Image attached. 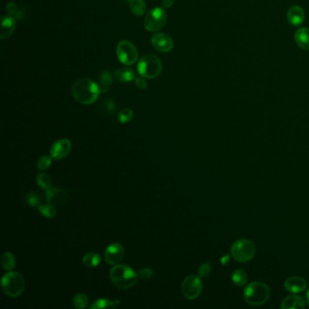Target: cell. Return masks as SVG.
Listing matches in <instances>:
<instances>
[{"label": "cell", "instance_id": "cell-11", "mask_svg": "<svg viewBox=\"0 0 309 309\" xmlns=\"http://www.w3.org/2000/svg\"><path fill=\"white\" fill-rule=\"evenodd\" d=\"M151 44L157 51L162 53L172 51L174 46V42L172 40V37L169 34L164 33H158L153 35L151 39Z\"/></svg>", "mask_w": 309, "mask_h": 309}, {"label": "cell", "instance_id": "cell-13", "mask_svg": "<svg viewBox=\"0 0 309 309\" xmlns=\"http://www.w3.org/2000/svg\"><path fill=\"white\" fill-rule=\"evenodd\" d=\"M46 201L54 206H60L67 201V193L61 188H50L46 190Z\"/></svg>", "mask_w": 309, "mask_h": 309}, {"label": "cell", "instance_id": "cell-16", "mask_svg": "<svg viewBox=\"0 0 309 309\" xmlns=\"http://www.w3.org/2000/svg\"><path fill=\"white\" fill-rule=\"evenodd\" d=\"M306 301L298 295H290L286 297L281 304L282 309H304L306 308Z\"/></svg>", "mask_w": 309, "mask_h": 309}, {"label": "cell", "instance_id": "cell-38", "mask_svg": "<svg viewBox=\"0 0 309 309\" xmlns=\"http://www.w3.org/2000/svg\"><path fill=\"white\" fill-rule=\"evenodd\" d=\"M306 302L309 306V290L307 291V294H306Z\"/></svg>", "mask_w": 309, "mask_h": 309}, {"label": "cell", "instance_id": "cell-29", "mask_svg": "<svg viewBox=\"0 0 309 309\" xmlns=\"http://www.w3.org/2000/svg\"><path fill=\"white\" fill-rule=\"evenodd\" d=\"M26 202L31 207H39L41 205L40 195L35 192H29L26 196Z\"/></svg>", "mask_w": 309, "mask_h": 309}, {"label": "cell", "instance_id": "cell-4", "mask_svg": "<svg viewBox=\"0 0 309 309\" xmlns=\"http://www.w3.org/2000/svg\"><path fill=\"white\" fill-rule=\"evenodd\" d=\"M2 290L10 298L19 297L25 289L23 276L17 271H9L3 276L1 280Z\"/></svg>", "mask_w": 309, "mask_h": 309}, {"label": "cell", "instance_id": "cell-26", "mask_svg": "<svg viewBox=\"0 0 309 309\" xmlns=\"http://www.w3.org/2000/svg\"><path fill=\"white\" fill-rule=\"evenodd\" d=\"M36 184H38L41 189L47 190L52 188L51 178L49 177L46 173L41 172L36 176Z\"/></svg>", "mask_w": 309, "mask_h": 309}, {"label": "cell", "instance_id": "cell-14", "mask_svg": "<svg viewBox=\"0 0 309 309\" xmlns=\"http://www.w3.org/2000/svg\"><path fill=\"white\" fill-rule=\"evenodd\" d=\"M285 289L292 294L303 292L307 288V281L301 277L294 276L288 278L284 283Z\"/></svg>", "mask_w": 309, "mask_h": 309}, {"label": "cell", "instance_id": "cell-15", "mask_svg": "<svg viewBox=\"0 0 309 309\" xmlns=\"http://www.w3.org/2000/svg\"><path fill=\"white\" fill-rule=\"evenodd\" d=\"M2 30H1V40L10 37L16 29V20L13 16H3L1 17Z\"/></svg>", "mask_w": 309, "mask_h": 309}, {"label": "cell", "instance_id": "cell-6", "mask_svg": "<svg viewBox=\"0 0 309 309\" xmlns=\"http://www.w3.org/2000/svg\"><path fill=\"white\" fill-rule=\"evenodd\" d=\"M230 252L236 261L245 263L251 260L256 255V246L250 240L240 239L232 244Z\"/></svg>", "mask_w": 309, "mask_h": 309}, {"label": "cell", "instance_id": "cell-34", "mask_svg": "<svg viewBox=\"0 0 309 309\" xmlns=\"http://www.w3.org/2000/svg\"><path fill=\"white\" fill-rule=\"evenodd\" d=\"M135 85L141 88V89H145L147 87V83L146 81L144 80L142 77H136L135 78Z\"/></svg>", "mask_w": 309, "mask_h": 309}, {"label": "cell", "instance_id": "cell-12", "mask_svg": "<svg viewBox=\"0 0 309 309\" xmlns=\"http://www.w3.org/2000/svg\"><path fill=\"white\" fill-rule=\"evenodd\" d=\"M124 256V248L120 243L110 244L104 252V258L107 263L115 266L120 262Z\"/></svg>", "mask_w": 309, "mask_h": 309}, {"label": "cell", "instance_id": "cell-36", "mask_svg": "<svg viewBox=\"0 0 309 309\" xmlns=\"http://www.w3.org/2000/svg\"><path fill=\"white\" fill-rule=\"evenodd\" d=\"M173 3H174V0H162L161 6H162V8L168 9V8L172 7Z\"/></svg>", "mask_w": 309, "mask_h": 309}, {"label": "cell", "instance_id": "cell-10", "mask_svg": "<svg viewBox=\"0 0 309 309\" xmlns=\"http://www.w3.org/2000/svg\"><path fill=\"white\" fill-rule=\"evenodd\" d=\"M72 150V143L68 139H60L53 143L50 156L55 160H63L68 156Z\"/></svg>", "mask_w": 309, "mask_h": 309}, {"label": "cell", "instance_id": "cell-32", "mask_svg": "<svg viewBox=\"0 0 309 309\" xmlns=\"http://www.w3.org/2000/svg\"><path fill=\"white\" fill-rule=\"evenodd\" d=\"M212 271V265L206 262V263H203L201 265V267L198 269V276L202 278H206L208 276L210 275Z\"/></svg>", "mask_w": 309, "mask_h": 309}, {"label": "cell", "instance_id": "cell-20", "mask_svg": "<svg viewBox=\"0 0 309 309\" xmlns=\"http://www.w3.org/2000/svg\"><path fill=\"white\" fill-rule=\"evenodd\" d=\"M120 305V300H110L107 298H99L91 305L90 309H115Z\"/></svg>", "mask_w": 309, "mask_h": 309}, {"label": "cell", "instance_id": "cell-25", "mask_svg": "<svg viewBox=\"0 0 309 309\" xmlns=\"http://www.w3.org/2000/svg\"><path fill=\"white\" fill-rule=\"evenodd\" d=\"M113 83V76L110 72H103L100 76V84L98 85L101 92H106L108 91L110 86Z\"/></svg>", "mask_w": 309, "mask_h": 309}, {"label": "cell", "instance_id": "cell-31", "mask_svg": "<svg viewBox=\"0 0 309 309\" xmlns=\"http://www.w3.org/2000/svg\"><path fill=\"white\" fill-rule=\"evenodd\" d=\"M52 158L51 156H42L40 159L37 161V168L38 170L40 171H46L49 167L51 166L52 164Z\"/></svg>", "mask_w": 309, "mask_h": 309}, {"label": "cell", "instance_id": "cell-17", "mask_svg": "<svg viewBox=\"0 0 309 309\" xmlns=\"http://www.w3.org/2000/svg\"><path fill=\"white\" fill-rule=\"evenodd\" d=\"M287 20L293 26H300L304 23L305 13L304 10L298 6H293L287 11Z\"/></svg>", "mask_w": 309, "mask_h": 309}, {"label": "cell", "instance_id": "cell-19", "mask_svg": "<svg viewBox=\"0 0 309 309\" xmlns=\"http://www.w3.org/2000/svg\"><path fill=\"white\" fill-rule=\"evenodd\" d=\"M115 78L121 83H129L135 80L136 75L132 69L127 67L126 65L124 67H121L116 70Z\"/></svg>", "mask_w": 309, "mask_h": 309}, {"label": "cell", "instance_id": "cell-7", "mask_svg": "<svg viewBox=\"0 0 309 309\" xmlns=\"http://www.w3.org/2000/svg\"><path fill=\"white\" fill-rule=\"evenodd\" d=\"M167 21V14L164 8L154 7L145 16L144 28L149 32L154 33L162 29Z\"/></svg>", "mask_w": 309, "mask_h": 309}, {"label": "cell", "instance_id": "cell-3", "mask_svg": "<svg viewBox=\"0 0 309 309\" xmlns=\"http://www.w3.org/2000/svg\"><path fill=\"white\" fill-rule=\"evenodd\" d=\"M243 297L247 303L252 306H260L270 298V289L261 282H252L245 287Z\"/></svg>", "mask_w": 309, "mask_h": 309}, {"label": "cell", "instance_id": "cell-23", "mask_svg": "<svg viewBox=\"0 0 309 309\" xmlns=\"http://www.w3.org/2000/svg\"><path fill=\"white\" fill-rule=\"evenodd\" d=\"M130 6V8L132 13L137 16L141 17L144 14L146 10V5L143 0H126Z\"/></svg>", "mask_w": 309, "mask_h": 309}, {"label": "cell", "instance_id": "cell-30", "mask_svg": "<svg viewBox=\"0 0 309 309\" xmlns=\"http://www.w3.org/2000/svg\"><path fill=\"white\" fill-rule=\"evenodd\" d=\"M132 117H133V112H132V109H124L118 114V120L122 124L129 123L130 121L132 120Z\"/></svg>", "mask_w": 309, "mask_h": 309}, {"label": "cell", "instance_id": "cell-9", "mask_svg": "<svg viewBox=\"0 0 309 309\" xmlns=\"http://www.w3.org/2000/svg\"><path fill=\"white\" fill-rule=\"evenodd\" d=\"M199 276L189 275L182 283V292L187 299H195L202 291V282Z\"/></svg>", "mask_w": 309, "mask_h": 309}, {"label": "cell", "instance_id": "cell-1", "mask_svg": "<svg viewBox=\"0 0 309 309\" xmlns=\"http://www.w3.org/2000/svg\"><path fill=\"white\" fill-rule=\"evenodd\" d=\"M100 92L101 91L97 84L86 78L75 81L71 87V93L75 100L78 103L86 105L96 102Z\"/></svg>", "mask_w": 309, "mask_h": 309}, {"label": "cell", "instance_id": "cell-37", "mask_svg": "<svg viewBox=\"0 0 309 309\" xmlns=\"http://www.w3.org/2000/svg\"><path fill=\"white\" fill-rule=\"evenodd\" d=\"M220 262L221 264H223V265H227V264L229 263V255H226V256H224L221 258V260H220Z\"/></svg>", "mask_w": 309, "mask_h": 309}, {"label": "cell", "instance_id": "cell-18", "mask_svg": "<svg viewBox=\"0 0 309 309\" xmlns=\"http://www.w3.org/2000/svg\"><path fill=\"white\" fill-rule=\"evenodd\" d=\"M295 40L301 49L309 50V28L298 29L295 34Z\"/></svg>", "mask_w": 309, "mask_h": 309}, {"label": "cell", "instance_id": "cell-5", "mask_svg": "<svg viewBox=\"0 0 309 309\" xmlns=\"http://www.w3.org/2000/svg\"><path fill=\"white\" fill-rule=\"evenodd\" d=\"M137 70L138 73L144 78L153 79L160 75L162 70V63L157 56L148 54L140 59Z\"/></svg>", "mask_w": 309, "mask_h": 309}, {"label": "cell", "instance_id": "cell-8", "mask_svg": "<svg viewBox=\"0 0 309 309\" xmlns=\"http://www.w3.org/2000/svg\"><path fill=\"white\" fill-rule=\"evenodd\" d=\"M116 55L121 63L127 66L136 63L139 57L136 47L132 42L127 40L119 42L116 47Z\"/></svg>", "mask_w": 309, "mask_h": 309}, {"label": "cell", "instance_id": "cell-22", "mask_svg": "<svg viewBox=\"0 0 309 309\" xmlns=\"http://www.w3.org/2000/svg\"><path fill=\"white\" fill-rule=\"evenodd\" d=\"M247 274L243 269H236L231 275V280L234 285L238 286H245L247 282Z\"/></svg>", "mask_w": 309, "mask_h": 309}, {"label": "cell", "instance_id": "cell-24", "mask_svg": "<svg viewBox=\"0 0 309 309\" xmlns=\"http://www.w3.org/2000/svg\"><path fill=\"white\" fill-rule=\"evenodd\" d=\"M1 263L4 269L7 271H11L16 267V258L11 252H6L2 256Z\"/></svg>", "mask_w": 309, "mask_h": 309}, {"label": "cell", "instance_id": "cell-35", "mask_svg": "<svg viewBox=\"0 0 309 309\" xmlns=\"http://www.w3.org/2000/svg\"><path fill=\"white\" fill-rule=\"evenodd\" d=\"M6 11L7 13L10 15V16H13L14 14H16V11H17V6L16 5L14 4V3H9L7 6H6Z\"/></svg>", "mask_w": 309, "mask_h": 309}, {"label": "cell", "instance_id": "cell-33", "mask_svg": "<svg viewBox=\"0 0 309 309\" xmlns=\"http://www.w3.org/2000/svg\"><path fill=\"white\" fill-rule=\"evenodd\" d=\"M138 276L143 280H148L154 276V271L150 268H144V269L140 270Z\"/></svg>", "mask_w": 309, "mask_h": 309}, {"label": "cell", "instance_id": "cell-27", "mask_svg": "<svg viewBox=\"0 0 309 309\" xmlns=\"http://www.w3.org/2000/svg\"><path fill=\"white\" fill-rule=\"evenodd\" d=\"M38 210H39L41 214L47 218H54L57 216V210H56L55 206L50 203L42 204L38 207Z\"/></svg>", "mask_w": 309, "mask_h": 309}, {"label": "cell", "instance_id": "cell-21", "mask_svg": "<svg viewBox=\"0 0 309 309\" xmlns=\"http://www.w3.org/2000/svg\"><path fill=\"white\" fill-rule=\"evenodd\" d=\"M101 263V257L97 253L88 252L83 257V264L86 268H96Z\"/></svg>", "mask_w": 309, "mask_h": 309}, {"label": "cell", "instance_id": "cell-2", "mask_svg": "<svg viewBox=\"0 0 309 309\" xmlns=\"http://www.w3.org/2000/svg\"><path fill=\"white\" fill-rule=\"evenodd\" d=\"M135 271L127 265H116L110 270V279L116 287L120 289H129L138 283Z\"/></svg>", "mask_w": 309, "mask_h": 309}, {"label": "cell", "instance_id": "cell-28", "mask_svg": "<svg viewBox=\"0 0 309 309\" xmlns=\"http://www.w3.org/2000/svg\"><path fill=\"white\" fill-rule=\"evenodd\" d=\"M73 303L75 305V308L78 309H85L87 307L88 304V298L83 293L76 294L73 298Z\"/></svg>", "mask_w": 309, "mask_h": 309}]
</instances>
